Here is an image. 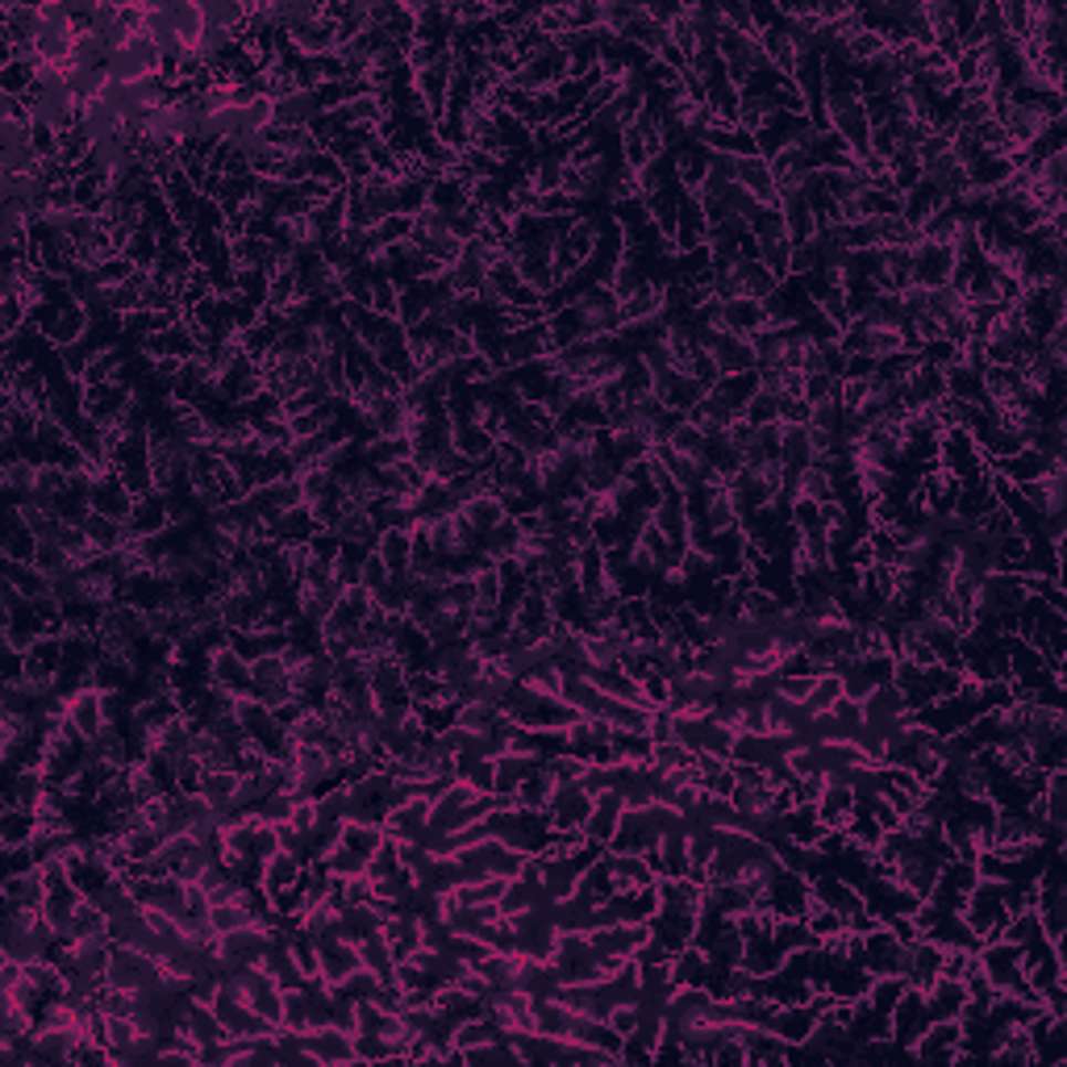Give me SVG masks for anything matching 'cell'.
I'll use <instances>...</instances> for the list:
<instances>
[{"instance_id":"6da1fadb","label":"cell","mask_w":1067,"mask_h":1067,"mask_svg":"<svg viewBox=\"0 0 1067 1067\" xmlns=\"http://www.w3.org/2000/svg\"><path fill=\"white\" fill-rule=\"evenodd\" d=\"M959 1043H963V1026H959V1017H946V1022H930L918 1038H913V1047H909V1055L913 1059H942V1064H955V1059H963L959 1055Z\"/></svg>"},{"instance_id":"7a4b0ae2","label":"cell","mask_w":1067,"mask_h":1067,"mask_svg":"<svg viewBox=\"0 0 1067 1067\" xmlns=\"http://www.w3.org/2000/svg\"><path fill=\"white\" fill-rule=\"evenodd\" d=\"M63 705H67V722H72L84 739L101 734V725H105V692H101V688H75V692L63 697Z\"/></svg>"},{"instance_id":"3957f363","label":"cell","mask_w":1067,"mask_h":1067,"mask_svg":"<svg viewBox=\"0 0 1067 1067\" xmlns=\"http://www.w3.org/2000/svg\"><path fill=\"white\" fill-rule=\"evenodd\" d=\"M209 680L226 688V692L242 697V692H251V663L234 647H221V651L209 655Z\"/></svg>"},{"instance_id":"277c9868","label":"cell","mask_w":1067,"mask_h":1067,"mask_svg":"<svg viewBox=\"0 0 1067 1067\" xmlns=\"http://www.w3.org/2000/svg\"><path fill=\"white\" fill-rule=\"evenodd\" d=\"M84 904V888L75 885V880H67V885H55L46 888V901H42V918L55 925L59 934H67V925H72L75 909Z\"/></svg>"},{"instance_id":"5b68a950","label":"cell","mask_w":1067,"mask_h":1067,"mask_svg":"<svg viewBox=\"0 0 1067 1067\" xmlns=\"http://www.w3.org/2000/svg\"><path fill=\"white\" fill-rule=\"evenodd\" d=\"M4 579L18 588L25 600H46L55 597V579L46 576V572H38L34 563H21V559H4Z\"/></svg>"},{"instance_id":"8992f818","label":"cell","mask_w":1067,"mask_h":1067,"mask_svg":"<svg viewBox=\"0 0 1067 1067\" xmlns=\"http://www.w3.org/2000/svg\"><path fill=\"white\" fill-rule=\"evenodd\" d=\"M388 579H393V576H388V563H384L380 555L372 551V555L363 559V567H359V584H363V588H372V593H376V588H384Z\"/></svg>"}]
</instances>
